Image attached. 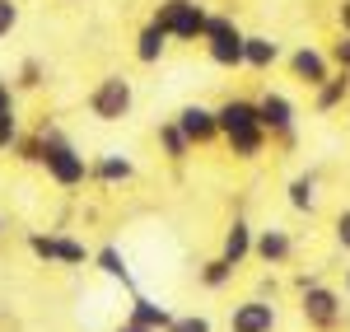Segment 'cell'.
Listing matches in <instances>:
<instances>
[{"instance_id":"cell-27","label":"cell","mask_w":350,"mask_h":332,"mask_svg":"<svg viewBox=\"0 0 350 332\" xmlns=\"http://www.w3.org/2000/svg\"><path fill=\"white\" fill-rule=\"evenodd\" d=\"M14 140H19V108H14V112H5V117H0V150H10Z\"/></svg>"},{"instance_id":"cell-15","label":"cell","mask_w":350,"mask_h":332,"mask_svg":"<svg viewBox=\"0 0 350 332\" xmlns=\"http://www.w3.org/2000/svg\"><path fill=\"white\" fill-rule=\"evenodd\" d=\"M229 267H243L247 257H252V225L243 220V216H234V225L224 229V253H219Z\"/></svg>"},{"instance_id":"cell-32","label":"cell","mask_w":350,"mask_h":332,"mask_svg":"<svg viewBox=\"0 0 350 332\" xmlns=\"http://www.w3.org/2000/svg\"><path fill=\"white\" fill-rule=\"evenodd\" d=\"M336 24H341V33H350V0L336 5Z\"/></svg>"},{"instance_id":"cell-31","label":"cell","mask_w":350,"mask_h":332,"mask_svg":"<svg viewBox=\"0 0 350 332\" xmlns=\"http://www.w3.org/2000/svg\"><path fill=\"white\" fill-rule=\"evenodd\" d=\"M275 290H280V281H275V277H262V281H257V300H275Z\"/></svg>"},{"instance_id":"cell-28","label":"cell","mask_w":350,"mask_h":332,"mask_svg":"<svg viewBox=\"0 0 350 332\" xmlns=\"http://www.w3.org/2000/svg\"><path fill=\"white\" fill-rule=\"evenodd\" d=\"M327 61H332L336 71H350V33H341V38H336V47H332V56H327Z\"/></svg>"},{"instance_id":"cell-37","label":"cell","mask_w":350,"mask_h":332,"mask_svg":"<svg viewBox=\"0 0 350 332\" xmlns=\"http://www.w3.org/2000/svg\"><path fill=\"white\" fill-rule=\"evenodd\" d=\"M346 75H350V71H346Z\"/></svg>"},{"instance_id":"cell-35","label":"cell","mask_w":350,"mask_h":332,"mask_svg":"<svg viewBox=\"0 0 350 332\" xmlns=\"http://www.w3.org/2000/svg\"><path fill=\"white\" fill-rule=\"evenodd\" d=\"M346 117H350V99H346Z\"/></svg>"},{"instance_id":"cell-8","label":"cell","mask_w":350,"mask_h":332,"mask_svg":"<svg viewBox=\"0 0 350 332\" xmlns=\"http://www.w3.org/2000/svg\"><path fill=\"white\" fill-rule=\"evenodd\" d=\"M28 253L38 257V262H47V267H84L94 253L84 248L80 239H70V234H28Z\"/></svg>"},{"instance_id":"cell-23","label":"cell","mask_w":350,"mask_h":332,"mask_svg":"<svg viewBox=\"0 0 350 332\" xmlns=\"http://www.w3.org/2000/svg\"><path fill=\"white\" fill-rule=\"evenodd\" d=\"M234 272H239V267H229L224 257H211V262H201V285H206V290H224V285L234 281Z\"/></svg>"},{"instance_id":"cell-29","label":"cell","mask_w":350,"mask_h":332,"mask_svg":"<svg viewBox=\"0 0 350 332\" xmlns=\"http://www.w3.org/2000/svg\"><path fill=\"white\" fill-rule=\"evenodd\" d=\"M332 229H336V244L350 253V206L341 211V216H336V225H332Z\"/></svg>"},{"instance_id":"cell-22","label":"cell","mask_w":350,"mask_h":332,"mask_svg":"<svg viewBox=\"0 0 350 332\" xmlns=\"http://www.w3.org/2000/svg\"><path fill=\"white\" fill-rule=\"evenodd\" d=\"M42 80H47V66L38 61V56H24L19 61V71H14V89H42Z\"/></svg>"},{"instance_id":"cell-11","label":"cell","mask_w":350,"mask_h":332,"mask_svg":"<svg viewBox=\"0 0 350 332\" xmlns=\"http://www.w3.org/2000/svg\"><path fill=\"white\" fill-rule=\"evenodd\" d=\"M285 66H290V75H295L299 84H308V89H318V84L332 75V61H327V52H318V47H295V52L285 56Z\"/></svg>"},{"instance_id":"cell-21","label":"cell","mask_w":350,"mask_h":332,"mask_svg":"<svg viewBox=\"0 0 350 332\" xmlns=\"http://www.w3.org/2000/svg\"><path fill=\"white\" fill-rule=\"evenodd\" d=\"M159 150H163V159H168V164H187V155H191L187 136L178 131V122H173V117L159 122Z\"/></svg>"},{"instance_id":"cell-2","label":"cell","mask_w":350,"mask_h":332,"mask_svg":"<svg viewBox=\"0 0 350 332\" xmlns=\"http://www.w3.org/2000/svg\"><path fill=\"white\" fill-rule=\"evenodd\" d=\"M38 131H42V168H47V178L56 188H66V192L84 188L89 183V164H84L80 150L66 140V131H56L52 122H42Z\"/></svg>"},{"instance_id":"cell-14","label":"cell","mask_w":350,"mask_h":332,"mask_svg":"<svg viewBox=\"0 0 350 332\" xmlns=\"http://www.w3.org/2000/svg\"><path fill=\"white\" fill-rule=\"evenodd\" d=\"M280 61V42L267 33H243V66L247 71H271Z\"/></svg>"},{"instance_id":"cell-5","label":"cell","mask_w":350,"mask_h":332,"mask_svg":"<svg viewBox=\"0 0 350 332\" xmlns=\"http://www.w3.org/2000/svg\"><path fill=\"white\" fill-rule=\"evenodd\" d=\"M201 42H206V56H211L215 66H224V71H243V28L234 24L229 14H211Z\"/></svg>"},{"instance_id":"cell-10","label":"cell","mask_w":350,"mask_h":332,"mask_svg":"<svg viewBox=\"0 0 350 332\" xmlns=\"http://www.w3.org/2000/svg\"><path fill=\"white\" fill-rule=\"evenodd\" d=\"M229 332H275V305L271 300H243L229 314Z\"/></svg>"},{"instance_id":"cell-30","label":"cell","mask_w":350,"mask_h":332,"mask_svg":"<svg viewBox=\"0 0 350 332\" xmlns=\"http://www.w3.org/2000/svg\"><path fill=\"white\" fill-rule=\"evenodd\" d=\"M5 112H14V84L10 80H0V117Z\"/></svg>"},{"instance_id":"cell-17","label":"cell","mask_w":350,"mask_h":332,"mask_svg":"<svg viewBox=\"0 0 350 332\" xmlns=\"http://www.w3.org/2000/svg\"><path fill=\"white\" fill-rule=\"evenodd\" d=\"M163 52H168V33H163L159 24H145L135 33V61H140V66H159Z\"/></svg>"},{"instance_id":"cell-13","label":"cell","mask_w":350,"mask_h":332,"mask_svg":"<svg viewBox=\"0 0 350 332\" xmlns=\"http://www.w3.org/2000/svg\"><path fill=\"white\" fill-rule=\"evenodd\" d=\"M89 178L103 183V188H122V183H131V178H135V164L126 159V155L108 150V155H98V159L89 164Z\"/></svg>"},{"instance_id":"cell-25","label":"cell","mask_w":350,"mask_h":332,"mask_svg":"<svg viewBox=\"0 0 350 332\" xmlns=\"http://www.w3.org/2000/svg\"><path fill=\"white\" fill-rule=\"evenodd\" d=\"M163 332H211V318H206V314H183V318L173 314V323Z\"/></svg>"},{"instance_id":"cell-36","label":"cell","mask_w":350,"mask_h":332,"mask_svg":"<svg viewBox=\"0 0 350 332\" xmlns=\"http://www.w3.org/2000/svg\"><path fill=\"white\" fill-rule=\"evenodd\" d=\"M0 234H5V225H0Z\"/></svg>"},{"instance_id":"cell-12","label":"cell","mask_w":350,"mask_h":332,"mask_svg":"<svg viewBox=\"0 0 350 332\" xmlns=\"http://www.w3.org/2000/svg\"><path fill=\"white\" fill-rule=\"evenodd\" d=\"M252 257H262L267 267H285L290 257H295V239H290V229H262V234H252Z\"/></svg>"},{"instance_id":"cell-6","label":"cell","mask_w":350,"mask_h":332,"mask_svg":"<svg viewBox=\"0 0 350 332\" xmlns=\"http://www.w3.org/2000/svg\"><path fill=\"white\" fill-rule=\"evenodd\" d=\"M131 108H135V84L126 75H103L89 94V112L98 122H122V117H131Z\"/></svg>"},{"instance_id":"cell-26","label":"cell","mask_w":350,"mask_h":332,"mask_svg":"<svg viewBox=\"0 0 350 332\" xmlns=\"http://www.w3.org/2000/svg\"><path fill=\"white\" fill-rule=\"evenodd\" d=\"M19 28V0H0V38H10Z\"/></svg>"},{"instance_id":"cell-9","label":"cell","mask_w":350,"mask_h":332,"mask_svg":"<svg viewBox=\"0 0 350 332\" xmlns=\"http://www.w3.org/2000/svg\"><path fill=\"white\" fill-rule=\"evenodd\" d=\"M173 122H178V131L187 136V145H191V150H201V145H211V140H219L215 108H206V103H183Z\"/></svg>"},{"instance_id":"cell-7","label":"cell","mask_w":350,"mask_h":332,"mask_svg":"<svg viewBox=\"0 0 350 332\" xmlns=\"http://www.w3.org/2000/svg\"><path fill=\"white\" fill-rule=\"evenodd\" d=\"M252 103H257V122H262V131L275 136L285 150H295V140H299V131H295V117H299L295 103H290L280 89H267V94L252 99Z\"/></svg>"},{"instance_id":"cell-18","label":"cell","mask_w":350,"mask_h":332,"mask_svg":"<svg viewBox=\"0 0 350 332\" xmlns=\"http://www.w3.org/2000/svg\"><path fill=\"white\" fill-rule=\"evenodd\" d=\"M131 323H145V328L163 332L168 323H173V309H163L159 300H150V295H131V314H126Z\"/></svg>"},{"instance_id":"cell-33","label":"cell","mask_w":350,"mask_h":332,"mask_svg":"<svg viewBox=\"0 0 350 332\" xmlns=\"http://www.w3.org/2000/svg\"><path fill=\"white\" fill-rule=\"evenodd\" d=\"M117 332H154V328H145V323H131V318H126V323H117Z\"/></svg>"},{"instance_id":"cell-16","label":"cell","mask_w":350,"mask_h":332,"mask_svg":"<svg viewBox=\"0 0 350 332\" xmlns=\"http://www.w3.org/2000/svg\"><path fill=\"white\" fill-rule=\"evenodd\" d=\"M346 99H350V75H346V71L327 75V80L313 89V108H318V112H336V108H346Z\"/></svg>"},{"instance_id":"cell-3","label":"cell","mask_w":350,"mask_h":332,"mask_svg":"<svg viewBox=\"0 0 350 332\" xmlns=\"http://www.w3.org/2000/svg\"><path fill=\"white\" fill-rule=\"evenodd\" d=\"M206 19H211V10L201 0H159L150 14V24H159L168 33V42H201Z\"/></svg>"},{"instance_id":"cell-1","label":"cell","mask_w":350,"mask_h":332,"mask_svg":"<svg viewBox=\"0 0 350 332\" xmlns=\"http://www.w3.org/2000/svg\"><path fill=\"white\" fill-rule=\"evenodd\" d=\"M215 122H219V136H224V145H229L234 159H257V155H267L271 136L262 131V122H257V103H252V99H224L215 108Z\"/></svg>"},{"instance_id":"cell-34","label":"cell","mask_w":350,"mask_h":332,"mask_svg":"<svg viewBox=\"0 0 350 332\" xmlns=\"http://www.w3.org/2000/svg\"><path fill=\"white\" fill-rule=\"evenodd\" d=\"M346 295H350V272H346Z\"/></svg>"},{"instance_id":"cell-20","label":"cell","mask_w":350,"mask_h":332,"mask_svg":"<svg viewBox=\"0 0 350 332\" xmlns=\"http://www.w3.org/2000/svg\"><path fill=\"white\" fill-rule=\"evenodd\" d=\"M285 196H290V206H295L299 216H313V211H318V173H299V178H290Z\"/></svg>"},{"instance_id":"cell-19","label":"cell","mask_w":350,"mask_h":332,"mask_svg":"<svg viewBox=\"0 0 350 332\" xmlns=\"http://www.w3.org/2000/svg\"><path fill=\"white\" fill-rule=\"evenodd\" d=\"M89 262H94V267H98L103 277H112V281H122L126 290H135V281H131V267H126V257H122V248H117V244H103V248L94 253Z\"/></svg>"},{"instance_id":"cell-4","label":"cell","mask_w":350,"mask_h":332,"mask_svg":"<svg viewBox=\"0 0 350 332\" xmlns=\"http://www.w3.org/2000/svg\"><path fill=\"white\" fill-rule=\"evenodd\" d=\"M299 314H304V323L313 332H336L346 323V305H341V295L323 285V281H313V285H304L299 290Z\"/></svg>"},{"instance_id":"cell-24","label":"cell","mask_w":350,"mask_h":332,"mask_svg":"<svg viewBox=\"0 0 350 332\" xmlns=\"http://www.w3.org/2000/svg\"><path fill=\"white\" fill-rule=\"evenodd\" d=\"M10 155H14L19 164H42V131H33V136L19 131V140L10 145Z\"/></svg>"}]
</instances>
